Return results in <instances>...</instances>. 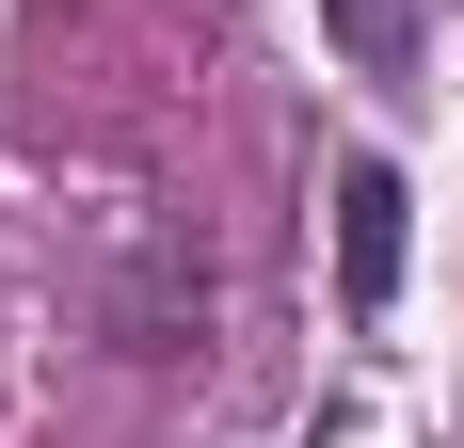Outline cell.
I'll return each instance as SVG.
<instances>
[{"instance_id": "6da1fadb", "label": "cell", "mask_w": 464, "mask_h": 448, "mask_svg": "<svg viewBox=\"0 0 464 448\" xmlns=\"http://www.w3.org/2000/svg\"><path fill=\"white\" fill-rule=\"evenodd\" d=\"M336 257H353V305H384V288H401V177H384V161H353V177H336Z\"/></svg>"}, {"instance_id": "7a4b0ae2", "label": "cell", "mask_w": 464, "mask_h": 448, "mask_svg": "<svg viewBox=\"0 0 464 448\" xmlns=\"http://www.w3.org/2000/svg\"><path fill=\"white\" fill-rule=\"evenodd\" d=\"M321 16H336L353 64H401V48H417V0H321Z\"/></svg>"}]
</instances>
